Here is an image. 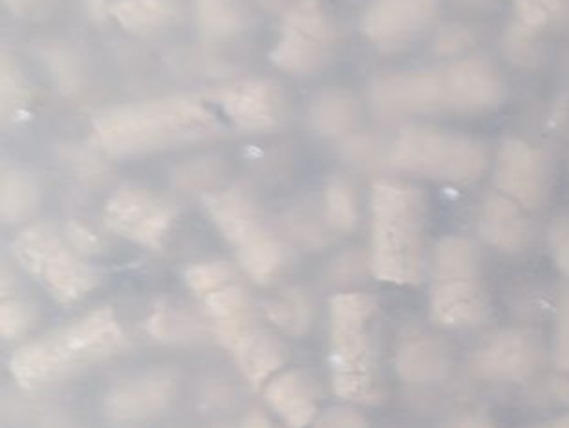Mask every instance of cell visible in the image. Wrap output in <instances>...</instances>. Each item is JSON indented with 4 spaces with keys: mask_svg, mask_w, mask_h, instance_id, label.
I'll list each match as a JSON object with an SVG mask.
<instances>
[{
    "mask_svg": "<svg viewBox=\"0 0 569 428\" xmlns=\"http://www.w3.org/2000/svg\"><path fill=\"white\" fill-rule=\"evenodd\" d=\"M217 121L198 99H150L104 110L93 119V138L110 155H140L202 140Z\"/></svg>",
    "mask_w": 569,
    "mask_h": 428,
    "instance_id": "obj_1",
    "label": "cell"
},
{
    "mask_svg": "<svg viewBox=\"0 0 569 428\" xmlns=\"http://www.w3.org/2000/svg\"><path fill=\"white\" fill-rule=\"evenodd\" d=\"M425 262V200L415 187L379 181L372 191V255L376 279L418 285Z\"/></svg>",
    "mask_w": 569,
    "mask_h": 428,
    "instance_id": "obj_2",
    "label": "cell"
},
{
    "mask_svg": "<svg viewBox=\"0 0 569 428\" xmlns=\"http://www.w3.org/2000/svg\"><path fill=\"white\" fill-rule=\"evenodd\" d=\"M376 300L367 293H339L330 302V368L337 396L368 402L379 398L373 354Z\"/></svg>",
    "mask_w": 569,
    "mask_h": 428,
    "instance_id": "obj_3",
    "label": "cell"
},
{
    "mask_svg": "<svg viewBox=\"0 0 569 428\" xmlns=\"http://www.w3.org/2000/svg\"><path fill=\"white\" fill-rule=\"evenodd\" d=\"M123 341L120 325L109 308L90 311L52 336L22 346L11 359V374L22 387L52 381L83 362L109 356Z\"/></svg>",
    "mask_w": 569,
    "mask_h": 428,
    "instance_id": "obj_4",
    "label": "cell"
},
{
    "mask_svg": "<svg viewBox=\"0 0 569 428\" xmlns=\"http://www.w3.org/2000/svg\"><path fill=\"white\" fill-rule=\"evenodd\" d=\"M430 313L446 328H472L487 319L478 253L467 238H441L432 255Z\"/></svg>",
    "mask_w": 569,
    "mask_h": 428,
    "instance_id": "obj_5",
    "label": "cell"
},
{
    "mask_svg": "<svg viewBox=\"0 0 569 428\" xmlns=\"http://www.w3.org/2000/svg\"><path fill=\"white\" fill-rule=\"evenodd\" d=\"M390 163L432 180L466 183L486 171L487 150L469 136L436 129H409L390 150Z\"/></svg>",
    "mask_w": 569,
    "mask_h": 428,
    "instance_id": "obj_6",
    "label": "cell"
},
{
    "mask_svg": "<svg viewBox=\"0 0 569 428\" xmlns=\"http://www.w3.org/2000/svg\"><path fill=\"white\" fill-rule=\"evenodd\" d=\"M17 258L31 275L47 286L53 299L70 305L96 286V273L62 243L58 231L48 223H36L17 237Z\"/></svg>",
    "mask_w": 569,
    "mask_h": 428,
    "instance_id": "obj_7",
    "label": "cell"
},
{
    "mask_svg": "<svg viewBox=\"0 0 569 428\" xmlns=\"http://www.w3.org/2000/svg\"><path fill=\"white\" fill-rule=\"evenodd\" d=\"M333 44V28L321 4L317 0H300L286 13L270 59L282 72L310 76L327 64Z\"/></svg>",
    "mask_w": 569,
    "mask_h": 428,
    "instance_id": "obj_8",
    "label": "cell"
},
{
    "mask_svg": "<svg viewBox=\"0 0 569 428\" xmlns=\"http://www.w3.org/2000/svg\"><path fill=\"white\" fill-rule=\"evenodd\" d=\"M435 73L438 112L483 115L502 103V78L486 59H460Z\"/></svg>",
    "mask_w": 569,
    "mask_h": 428,
    "instance_id": "obj_9",
    "label": "cell"
},
{
    "mask_svg": "<svg viewBox=\"0 0 569 428\" xmlns=\"http://www.w3.org/2000/svg\"><path fill=\"white\" fill-rule=\"evenodd\" d=\"M174 217L171 203L141 187H121L104 207L107 226L146 248L160 246Z\"/></svg>",
    "mask_w": 569,
    "mask_h": 428,
    "instance_id": "obj_10",
    "label": "cell"
},
{
    "mask_svg": "<svg viewBox=\"0 0 569 428\" xmlns=\"http://www.w3.org/2000/svg\"><path fill=\"white\" fill-rule=\"evenodd\" d=\"M438 16V0H376L362 17L368 41L383 52H399L418 41Z\"/></svg>",
    "mask_w": 569,
    "mask_h": 428,
    "instance_id": "obj_11",
    "label": "cell"
},
{
    "mask_svg": "<svg viewBox=\"0 0 569 428\" xmlns=\"http://www.w3.org/2000/svg\"><path fill=\"white\" fill-rule=\"evenodd\" d=\"M495 181L503 197L526 209H537L548 198V166L542 152L517 138H509L500 145Z\"/></svg>",
    "mask_w": 569,
    "mask_h": 428,
    "instance_id": "obj_12",
    "label": "cell"
},
{
    "mask_svg": "<svg viewBox=\"0 0 569 428\" xmlns=\"http://www.w3.org/2000/svg\"><path fill=\"white\" fill-rule=\"evenodd\" d=\"M212 334L220 345L233 354L243 376L254 387L284 361V351L279 342L266 331L259 330L249 315L212 322Z\"/></svg>",
    "mask_w": 569,
    "mask_h": 428,
    "instance_id": "obj_13",
    "label": "cell"
},
{
    "mask_svg": "<svg viewBox=\"0 0 569 428\" xmlns=\"http://www.w3.org/2000/svg\"><path fill=\"white\" fill-rule=\"evenodd\" d=\"M535 342L522 331H502L472 357V371L487 381H522L537 367Z\"/></svg>",
    "mask_w": 569,
    "mask_h": 428,
    "instance_id": "obj_14",
    "label": "cell"
},
{
    "mask_svg": "<svg viewBox=\"0 0 569 428\" xmlns=\"http://www.w3.org/2000/svg\"><path fill=\"white\" fill-rule=\"evenodd\" d=\"M174 382L163 371H150L118 382L107 396V414L116 421H138L160 414L171 401Z\"/></svg>",
    "mask_w": 569,
    "mask_h": 428,
    "instance_id": "obj_15",
    "label": "cell"
},
{
    "mask_svg": "<svg viewBox=\"0 0 569 428\" xmlns=\"http://www.w3.org/2000/svg\"><path fill=\"white\" fill-rule=\"evenodd\" d=\"M220 103L234 125L251 132L273 129L282 112L280 92L268 81H246L226 88L220 93Z\"/></svg>",
    "mask_w": 569,
    "mask_h": 428,
    "instance_id": "obj_16",
    "label": "cell"
},
{
    "mask_svg": "<svg viewBox=\"0 0 569 428\" xmlns=\"http://www.w3.org/2000/svg\"><path fill=\"white\" fill-rule=\"evenodd\" d=\"M483 240L503 253H520L533 237L528 218L517 201L502 195H489L483 201L478 220Z\"/></svg>",
    "mask_w": 569,
    "mask_h": 428,
    "instance_id": "obj_17",
    "label": "cell"
},
{
    "mask_svg": "<svg viewBox=\"0 0 569 428\" xmlns=\"http://www.w3.org/2000/svg\"><path fill=\"white\" fill-rule=\"evenodd\" d=\"M203 203L208 207L212 222L223 238L240 249L254 238L266 235L253 201L240 191L211 192Z\"/></svg>",
    "mask_w": 569,
    "mask_h": 428,
    "instance_id": "obj_18",
    "label": "cell"
},
{
    "mask_svg": "<svg viewBox=\"0 0 569 428\" xmlns=\"http://www.w3.org/2000/svg\"><path fill=\"white\" fill-rule=\"evenodd\" d=\"M266 399L291 428L308 427L316 418V399L299 371H284L274 377L266 388Z\"/></svg>",
    "mask_w": 569,
    "mask_h": 428,
    "instance_id": "obj_19",
    "label": "cell"
},
{
    "mask_svg": "<svg viewBox=\"0 0 569 428\" xmlns=\"http://www.w3.org/2000/svg\"><path fill=\"white\" fill-rule=\"evenodd\" d=\"M446 348L430 337H412L399 348L396 368L403 381L412 385L438 381L447 374Z\"/></svg>",
    "mask_w": 569,
    "mask_h": 428,
    "instance_id": "obj_20",
    "label": "cell"
},
{
    "mask_svg": "<svg viewBox=\"0 0 569 428\" xmlns=\"http://www.w3.org/2000/svg\"><path fill=\"white\" fill-rule=\"evenodd\" d=\"M358 116L356 99L345 90H327L311 101V127L328 138L348 135L358 123Z\"/></svg>",
    "mask_w": 569,
    "mask_h": 428,
    "instance_id": "obj_21",
    "label": "cell"
},
{
    "mask_svg": "<svg viewBox=\"0 0 569 428\" xmlns=\"http://www.w3.org/2000/svg\"><path fill=\"white\" fill-rule=\"evenodd\" d=\"M110 13L132 33H150L166 27L174 13V0H114Z\"/></svg>",
    "mask_w": 569,
    "mask_h": 428,
    "instance_id": "obj_22",
    "label": "cell"
},
{
    "mask_svg": "<svg viewBox=\"0 0 569 428\" xmlns=\"http://www.w3.org/2000/svg\"><path fill=\"white\" fill-rule=\"evenodd\" d=\"M39 189L30 175L8 169L0 180V212L8 223L24 222L36 211Z\"/></svg>",
    "mask_w": 569,
    "mask_h": 428,
    "instance_id": "obj_23",
    "label": "cell"
},
{
    "mask_svg": "<svg viewBox=\"0 0 569 428\" xmlns=\"http://www.w3.org/2000/svg\"><path fill=\"white\" fill-rule=\"evenodd\" d=\"M237 255H239V262L243 271L257 285H268L284 263V251L268 232L262 237L254 238L253 242L237 249Z\"/></svg>",
    "mask_w": 569,
    "mask_h": 428,
    "instance_id": "obj_24",
    "label": "cell"
},
{
    "mask_svg": "<svg viewBox=\"0 0 569 428\" xmlns=\"http://www.w3.org/2000/svg\"><path fill=\"white\" fill-rule=\"evenodd\" d=\"M147 330L161 342H187L200 337L202 325L180 308L161 305L150 315Z\"/></svg>",
    "mask_w": 569,
    "mask_h": 428,
    "instance_id": "obj_25",
    "label": "cell"
},
{
    "mask_svg": "<svg viewBox=\"0 0 569 428\" xmlns=\"http://www.w3.org/2000/svg\"><path fill=\"white\" fill-rule=\"evenodd\" d=\"M515 17L520 30L537 36L562 21L569 11V0H515Z\"/></svg>",
    "mask_w": 569,
    "mask_h": 428,
    "instance_id": "obj_26",
    "label": "cell"
},
{
    "mask_svg": "<svg viewBox=\"0 0 569 428\" xmlns=\"http://www.w3.org/2000/svg\"><path fill=\"white\" fill-rule=\"evenodd\" d=\"M198 22L217 37L233 36L242 28L240 0H194Z\"/></svg>",
    "mask_w": 569,
    "mask_h": 428,
    "instance_id": "obj_27",
    "label": "cell"
},
{
    "mask_svg": "<svg viewBox=\"0 0 569 428\" xmlns=\"http://www.w3.org/2000/svg\"><path fill=\"white\" fill-rule=\"evenodd\" d=\"M325 212L327 222L336 231H352L358 223V201L352 187L342 178H333L325 192Z\"/></svg>",
    "mask_w": 569,
    "mask_h": 428,
    "instance_id": "obj_28",
    "label": "cell"
},
{
    "mask_svg": "<svg viewBox=\"0 0 569 428\" xmlns=\"http://www.w3.org/2000/svg\"><path fill=\"white\" fill-rule=\"evenodd\" d=\"M266 311L273 325L279 326L291 336L305 334L310 326V305L300 293H288L280 299L271 300L270 305L266 306Z\"/></svg>",
    "mask_w": 569,
    "mask_h": 428,
    "instance_id": "obj_29",
    "label": "cell"
},
{
    "mask_svg": "<svg viewBox=\"0 0 569 428\" xmlns=\"http://www.w3.org/2000/svg\"><path fill=\"white\" fill-rule=\"evenodd\" d=\"M203 306H206V311H208L212 322L239 319L243 315H249L248 297L243 293V289L233 285V282L206 295Z\"/></svg>",
    "mask_w": 569,
    "mask_h": 428,
    "instance_id": "obj_30",
    "label": "cell"
},
{
    "mask_svg": "<svg viewBox=\"0 0 569 428\" xmlns=\"http://www.w3.org/2000/svg\"><path fill=\"white\" fill-rule=\"evenodd\" d=\"M233 277V268L226 262L194 263L186 271L187 286L202 299L206 295L231 285Z\"/></svg>",
    "mask_w": 569,
    "mask_h": 428,
    "instance_id": "obj_31",
    "label": "cell"
},
{
    "mask_svg": "<svg viewBox=\"0 0 569 428\" xmlns=\"http://www.w3.org/2000/svg\"><path fill=\"white\" fill-rule=\"evenodd\" d=\"M555 361L560 370L569 371V289L560 295L557 311V346Z\"/></svg>",
    "mask_w": 569,
    "mask_h": 428,
    "instance_id": "obj_32",
    "label": "cell"
},
{
    "mask_svg": "<svg viewBox=\"0 0 569 428\" xmlns=\"http://www.w3.org/2000/svg\"><path fill=\"white\" fill-rule=\"evenodd\" d=\"M28 320H30V313L19 300H4L0 306V330L4 339L22 334L28 326Z\"/></svg>",
    "mask_w": 569,
    "mask_h": 428,
    "instance_id": "obj_33",
    "label": "cell"
},
{
    "mask_svg": "<svg viewBox=\"0 0 569 428\" xmlns=\"http://www.w3.org/2000/svg\"><path fill=\"white\" fill-rule=\"evenodd\" d=\"M2 107L6 112H13L24 103V87H22L21 79L17 76L16 70L11 68L10 61L4 58L2 61Z\"/></svg>",
    "mask_w": 569,
    "mask_h": 428,
    "instance_id": "obj_34",
    "label": "cell"
},
{
    "mask_svg": "<svg viewBox=\"0 0 569 428\" xmlns=\"http://www.w3.org/2000/svg\"><path fill=\"white\" fill-rule=\"evenodd\" d=\"M551 251L560 271L569 277V217H560L551 229Z\"/></svg>",
    "mask_w": 569,
    "mask_h": 428,
    "instance_id": "obj_35",
    "label": "cell"
},
{
    "mask_svg": "<svg viewBox=\"0 0 569 428\" xmlns=\"http://www.w3.org/2000/svg\"><path fill=\"white\" fill-rule=\"evenodd\" d=\"M313 428H368V424L350 408L336 407L322 414Z\"/></svg>",
    "mask_w": 569,
    "mask_h": 428,
    "instance_id": "obj_36",
    "label": "cell"
},
{
    "mask_svg": "<svg viewBox=\"0 0 569 428\" xmlns=\"http://www.w3.org/2000/svg\"><path fill=\"white\" fill-rule=\"evenodd\" d=\"M67 232L70 242H72L79 251H84V253L98 251L99 240L93 237L89 229H84L83 226H79V223L70 222L68 223Z\"/></svg>",
    "mask_w": 569,
    "mask_h": 428,
    "instance_id": "obj_37",
    "label": "cell"
},
{
    "mask_svg": "<svg viewBox=\"0 0 569 428\" xmlns=\"http://www.w3.org/2000/svg\"><path fill=\"white\" fill-rule=\"evenodd\" d=\"M89 4V13L93 21H103L104 17L109 16L110 8L109 0H87Z\"/></svg>",
    "mask_w": 569,
    "mask_h": 428,
    "instance_id": "obj_38",
    "label": "cell"
},
{
    "mask_svg": "<svg viewBox=\"0 0 569 428\" xmlns=\"http://www.w3.org/2000/svg\"><path fill=\"white\" fill-rule=\"evenodd\" d=\"M242 428H279L266 418L264 414L251 412L243 419Z\"/></svg>",
    "mask_w": 569,
    "mask_h": 428,
    "instance_id": "obj_39",
    "label": "cell"
},
{
    "mask_svg": "<svg viewBox=\"0 0 569 428\" xmlns=\"http://www.w3.org/2000/svg\"><path fill=\"white\" fill-rule=\"evenodd\" d=\"M450 428H492V425L483 416H466L460 421H456Z\"/></svg>",
    "mask_w": 569,
    "mask_h": 428,
    "instance_id": "obj_40",
    "label": "cell"
},
{
    "mask_svg": "<svg viewBox=\"0 0 569 428\" xmlns=\"http://www.w3.org/2000/svg\"><path fill=\"white\" fill-rule=\"evenodd\" d=\"M537 428H569V416L555 419V421H549V424L540 425V427Z\"/></svg>",
    "mask_w": 569,
    "mask_h": 428,
    "instance_id": "obj_41",
    "label": "cell"
},
{
    "mask_svg": "<svg viewBox=\"0 0 569 428\" xmlns=\"http://www.w3.org/2000/svg\"><path fill=\"white\" fill-rule=\"evenodd\" d=\"M10 2L11 8L17 11L27 10L28 6L33 4L36 0H8Z\"/></svg>",
    "mask_w": 569,
    "mask_h": 428,
    "instance_id": "obj_42",
    "label": "cell"
}]
</instances>
